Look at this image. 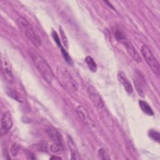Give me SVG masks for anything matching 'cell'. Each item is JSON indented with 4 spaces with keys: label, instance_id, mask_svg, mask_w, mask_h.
Segmentation results:
<instances>
[{
    "label": "cell",
    "instance_id": "6da1fadb",
    "mask_svg": "<svg viewBox=\"0 0 160 160\" xmlns=\"http://www.w3.org/2000/svg\"><path fill=\"white\" fill-rule=\"evenodd\" d=\"M16 24L21 32L36 47L41 45V38L32 25L25 18L19 17L16 19Z\"/></svg>",
    "mask_w": 160,
    "mask_h": 160
},
{
    "label": "cell",
    "instance_id": "7a4b0ae2",
    "mask_svg": "<svg viewBox=\"0 0 160 160\" xmlns=\"http://www.w3.org/2000/svg\"><path fill=\"white\" fill-rule=\"evenodd\" d=\"M31 58L42 77L49 83L53 78V72L47 62L40 55L34 51L30 52Z\"/></svg>",
    "mask_w": 160,
    "mask_h": 160
},
{
    "label": "cell",
    "instance_id": "3957f363",
    "mask_svg": "<svg viewBox=\"0 0 160 160\" xmlns=\"http://www.w3.org/2000/svg\"><path fill=\"white\" fill-rule=\"evenodd\" d=\"M57 74L60 83L64 88L71 91H76L78 89V83L66 68L61 66H58L57 68Z\"/></svg>",
    "mask_w": 160,
    "mask_h": 160
},
{
    "label": "cell",
    "instance_id": "277c9868",
    "mask_svg": "<svg viewBox=\"0 0 160 160\" xmlns=\"http://www.w3.org/2000/svg\"><path fill=\"white\" fill-rule=\"evenodd\" d=\"M114 36L118 41L120 42L121 44L124 45V46L126 49L127 52L134 61L138 62L141 61V58L138 52H137L136 49H135V48L133 46L131 42L126 39L124 34L121 31L116 30L114 32Z\"/></svg>",
    "mask_w": 160,
    "mask_h": 160
},
{
    "label": "cell",
    "instance_id": "5b68a950",
    "mask_svg": "<svg viewBox=\"0 0 160 160\" xmlns=\"http://www.w3.org/2000/svg\"><path fill=\"white\" fill-rule=\"evenodd\" d=\"M142 55L144 59L146 60V62L149 65V66L151 68L152 71L158 76L159 74V64L156 58L154 57L149 48L146 46L143 45L141 47V49Z\"/></svg>",
    "mask_w": 160,
    "mask_h": 160
},
{
    "label": "cell",
    "instance_id": "8992f818",
    "mask_svg": "<svg viewBox=\"0 0 160 160\" xmlns=\"http://www.w3.org/2000/svg\"><path fill=\"white\" fill-rule=\"evenodd\" d=\"M88 94L91 102L97 108L102 109L104 107V102L94 87L89 85L88 88Z\"/></svg>",
    "mask_w": 160,
    "mask_h": 160
},
{
    "label": "cell",
    "instance_id": "52a82bcc",
    "mask_svg": "<svg viewBox=\"0 0 160 160\" xmlns=\"http://www.w3.org/2000/svg\"><path fill=\"white\" fill-rule=\"evenodd\" d=\"M12 126V121L11 113L6 111H5L1 117L0 134L1 136H4L10 131Z\"/></svg>",
    "mask_w": 160,
    "mask_h": 160
},
{
    "label": "cell",
    "instance_id": "ba28073f",
    "mask_svg": "<svg viewBox=\"0 0 160 160\" xmlns=\"http://www.w3.org/2000/svg\"><path fill=\"white\" fill-rule=\"evenodd\" d=\"M133 81L138 94L141 96H144L146 90V84L144 77L140 72L136 71L133 76Z\"/></svg>",
    "mask_w": 160,
    "mask_h": 160
},
{
    "label": "cell",
    "instance_id": "9c48e42d",
    "mask_svg": "<svg viewBox=\"0 0 160 160\" xmlns=\"http://www.w3.org/2000/svg\"><path fill=\"white\" fill-rule=\"evenodd\" d=\"M1 65H2V72L3 76L6 81L11 83L14 80L12 68L11 64L8 59L4 57H2L1 59Z\"/></svg>",
    "mask_w": 160,
    "mask_h": 160
},
{
    "label": "cell",
    "instance_id": "30bf717a",
    "mask_svg": "<svg viewBox=\"0 0 160 160\" xmlns=\"http://www.w3.org/2000/svg\"><path fill=\"white\" fill-rule=\"evenodd\" d=\"M77 114L80 120L86 125L89 126H94V123L89 116L87 110L82 106H78L76 108Z\"/></svg>",
    "mask_w": 160,
    "mask_h": 160
},
{
    "label": "cell",
    "instance_id": "8fae6325",
    "mask_svg": "<svg viewBox=\"0 0 160 160\" xmlns=\"http://www.w3.org/2000/svg\"><path fill=\"white\" fill-rule=\"evenodd\" d=\"M117 78L119 82L122 85V86L124 87L126 92H128V93H131L133 91V88L131 82H129L128 79L126 78V76H125L123 72L119 71L118 72Z\"/></svg>",
    "mask_w": 160,
    "mask_h": 160
},
{
    "label": "cell",
    "instance_id": "7c38bea8",
    "mask_svg": "<svg viewBox=\"0 0 160 160\" xmlns=\"http://www.w3.org/2000/svg\"><path fill=\"white\" fill-rule=\"evenodd\" d=\"M46 132L49 138L54 142H62V137L60 132L56 128L49 126L46 129Z\"/></svg>",
    "mask_w": 160,
    "mask_h": 160
},
{
    "label": "cell",
    "instance_id": "4fadbf2b",
    "mask_svg": "<svg viewBox=\"0 0 160 160\" xmlns=\"http://www.w3.org/2000/svg\"><path fill=\"white\" fill-rule=\"evenodd\" d=\"M67 142H68V144L69 148L70 151H71V159H77L78 158V149L76 148V146L74 142L73 141L72 138L70 136H67Z\"/></svg>",
    "mask_w": 160,
    "mask_h": 160
},
{
    "label": "cell",
    "instance_id": "5bb4252c",
    "mask_svg": "<svg viewBox=\"0 0 160 160\" xmlns=\"http://www.w3.org/2000/svg\"><path fill=\"white\" fill-rule=\"evenodd\" d=\"M139 105L141 110L147 115L148 116H152L154 114L153 111L151 109V108L149 106V105L145 101L140 100L139 101Z\"/></svg>",
    "mask_w": 160,
    "mask_h": 160
},
{
    "label": "cell",
    "instance_id": "9a60e30c",
    "mask_svg": "<svg viewBox=\"0 0 160 160\" xmlns=\"http://www.w3.org/2000/svg\"><path fill=\"white\" fill-rule=\"evenodd\" d=\"M50 150L56 154H61L64 151V146L61 142H54L50 146Z\"/></svg>",
    "mask_w": 160,
    "mask_h": 160
},
{
    "label": "cell",
    "instance_id": "2e32d148",
    "mask_svg": "<svg viewBox=\"0 0 160 160\" xmlns=\"http://www.w3.org/2000/svg\"><path fill=\"white\" fill-rule=\"evenodd\" d=\"M85 61H86L88 68L92 72H96L97 71V69H98L97 64L96 63V62L94 61V60L93 59V58L92 57H91L89 56H86V58L85 59Z\"/></svg>",
    "mask_w": 160,
    "mask_h": 160
},
{
    "label": "cell",
    "instance_id": "e0dca14e",
    "mask_svg": "<svg viewBox=\"0 0 160 160\" xmlns=\"http://www.w3.org/2000/svg\"><path fill=\"white\" fill-rule=\"evenodd\" d=\"M98 154L99 158L101 159H103V160H109L110 159V158H109L108 154L105 151V149L103 148H100L98 150Z\"/></svg>",
    "mask_w": 160,
    "mask_h": 160
},
{
    "label": "cell",
    "instance_id": "ac0fdd59",
    "mask_svg": "<svg viewBox=\"0 0 160 160\" xmlns=\"http://www.w3.org/2000/svg\"><path fill=\"white\" fill-rule=\"evenodd\" d=\"M149 136L151 138H152L154 141L159 142L160 141V137H159V133L156 131L151 130L149 131Z\"/></svg>",
    "mask_w": 160,
    "mask_h": 160
},
{
    "label": "cell",
    "instance_id": "d6986e66",
    "mask_svg": "<svg viewBox=\"0 0 160 160\" xmlns=\"http://www.w3.org/2000/svg\"><path fill=\"white\" fill-rule=\"evenodd\" d=\"M59 32H60V34L62 40V42L64 44V46L66 47V48H68V38L66 36V34L64 32V31H63L62 28L61 27H59Z\"/></svg>",
    "mask_w": 160,
    "mask_h": 160
},
{
    "label": "cell",
    "instance_id": "ffe728a7",
    "mask_svg": "<svg viewBox=\"0 0 160 160\" xmlns=\"http://www.w3.org/2000/svg\"><path fill=\"white\" fill-rule=\"evenodd\" d=\"M19 149H20V146L18 144H16V143L12 144V145L11 146V149H10L12 156H16L17 154L18 153Z\"/></svg>",
    "mask_w": 160,
    "mask_h": 160
},
{
    "label": "cell",
    "instance_id": "44dd1931",
    "mask_svg": "<svg viewBox=\"0 0 160 160\" xmlns=\"http://www.w3.org/2000/svg\"><path fill=\"white\" fill-rule=\"evenodd\" d=\"M60 48H61V49L62 54L64 58L65 59V60H66L69 64H72V61L71 58H70V56H69L68 53L66 51V50H64V49L62 47H61Z\"/></svg>",
    "mask_w": 160,
    "mask_h": 160
},
{
    "label": "cell",
    "instance_id": "7402d4cb",
    "mask_svg": "<svg viewBox=\"0 0 160 160\" xmlns=\"http://www.w3.org/2000/svg\"><path fill=\"white\" fill-rule=\"evenodd\" d=\"M7 94H8V96H11V98H14V99H16V100H18V95H17V93L16 92V91H13L12 89H9L7 91Z\"/></svg>",
    "mask_w": 160,
    "mask_h": 160
},
{
    "label": "cell",
    "instance_id": "603a6c76",
    "mask_svg": "<svg viewBox=\"0 0 160 160\" xmlns=\"http://www.w3.org/2000/svg\"><path fill=\"white\" fill-rule=\"evenodd\" d=\"M52 36L53 39H54V41L57 43V44L58 45V46H59V48L62 47V46H61V42H60L59 38V37L58 36L57 33H56L54 31H52Z\"/></svg>",
    "mask_w": 160,
    "mask_h": 160
},
{
    "label": "cell",
    "instance_id": "cb8c5ba5",
    "mask_svg": "<svg viewBox=\"0 0 160 160\" xmlns=\"http://www.w3.org/2000/svg\"><path fill=\"white\" fill-rule=\"evenodd\" d=\"M61 159L60 157H57V156H52V158H51V159Z\"/></svg>",
    "mask_w": 160,
    "mask_h": 160
}]
</instances>
